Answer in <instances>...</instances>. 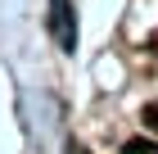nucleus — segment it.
I'll return each instance as SVG.
<instances>
[{"mask_svg":"<svg viewBox=\"0 0 158 154\" xmlns=\"http://www.w3.org/2000/svg\"><path fill=\"white\" fill-rule=\"evenodd\" d=\"M54 27H59V41H63V50H73V9H68V0H59V18H54Z\"/></svg>","mask_w":158,"mask_h":154,"instance_id":"f257e3e1","label":"nucleus"},{"mask_svg":"<svg viewBox=\"0 0 158 154\" xmlns=\"http://www.w3.org/2000/svg\"><path fill=\"white\" fill-rule=\"evenodd\" d=\"M140 122H145V127H149V131L158 136V100H154V104H145V113H140Z\"/></svg>","mask_w":158,"mask_h":154,"instance_id":"f03ea898","label":"nucleus"},{"mask_svg":"<svg viewBox=\"0 0 158 154\" xmlns=\"http://www.w3.org/2000/svg\"><path fill=\"white\" fill-rule=\"evenodd\" d=\"M149 50H154V55H158V27H154V36H149Z\"/></svg>","mask_w":158,"mask_h":154,"instance_id":"7ed1b4c3","label":"nucleus"}]
</instances>
